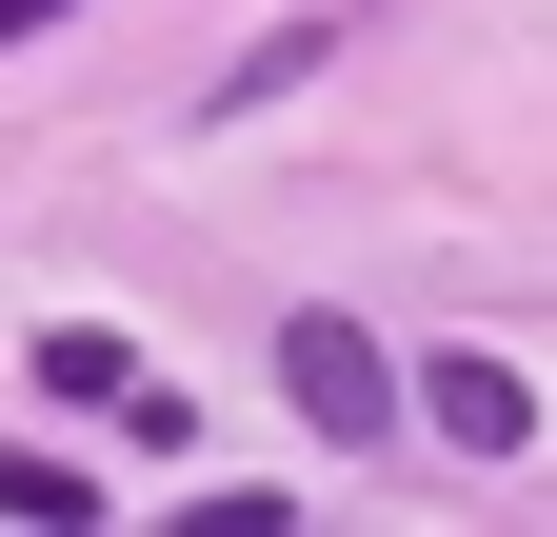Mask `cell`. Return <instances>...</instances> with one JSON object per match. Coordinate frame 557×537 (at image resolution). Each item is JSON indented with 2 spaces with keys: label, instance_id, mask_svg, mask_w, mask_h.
<instances>
[{
  "label": "cell",
  "instance_id": "cell-5",
  "mask_svg": "<svg viewBox=\"0 0 557 537\" xmlns=\"http://www.w3.org/2000/svg\"><path fill=\"white\" fill-rule=\"evenodd\" d=\"M40 21H81V0H0V40H40Z\"/></svg>",
  "mask_w": 557,
  "mask_h": 537
},
{
  "label": "cell",
  "instance_id": "cell-4",
  "mask_svg": "<svg viewBox=\"0 0 557 537\" xmlns=\"http://www.w3.org/2000/svg\"><path fill=\"white\" fill-rule=\"evenodd\" d=\"M0 517H40V537H81L100 498H81V478H60V458H40V438H0Z\"/></svg>",
  "mask_w": 557,
  "mask_h": 537
},
{
  "label": "cell",
  "instance_id": "cell-3",
  "mask_svg": "<svg viewBox=\"0 0 557 537\" xmlns=\"http://www.w3.org/2000/svg\"><path fill=\"white\" fill-rule=\"evenodd\" d=\"M319 60H338V21H278V40H259V60H239V80H220V100H199V120H259V100H299V80H319Z\"/></svg>",
  "mask_w": 557,
  "mask_h": 537
},
{
  "label": "cell",
  "instance_id": "cell-2",
  "mask_svg": "<svg viewBox=\"0 0 557 537\" xmlns=\"http://www.w3.org/2000/svg\"><path fill=\"white\" fill-rule=\"evenodd\" d=\"M398 419H438V458H537V378H518V359H478V339H438Z\"/></svg>",
  "mask_w": 557,
  "mask_h": 537
},
{
  "label": "cell",
  "instance_id": "cell-1",
  "mask_svg": "<svg viewBox=\"0 0 557 537\" xmlns=\"http://www.w3.org/2000/svg\"><path fill=\"white\" fill-rule=\"evenodd\" d=\"M278 398H299L338 458H359V438H398V359H379L338 299H299V319H278Z\"/></svg>",
  "mask_w": 557,
  "mask_h": 537
}]
</instances>
